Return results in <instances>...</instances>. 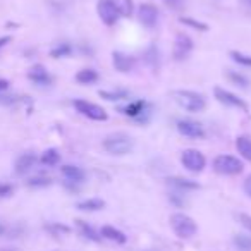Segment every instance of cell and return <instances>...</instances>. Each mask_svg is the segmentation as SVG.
<instances>
[{
	"mask_svg": "<svg viewBox=\"0 0 251 251\" xmlns=\"http://www.w3.org/2000/svg\"><path fill=\"white\" fill-rule=\"evenodd\" d=\"M71 53H73V47H71L69 43H60L59 47H55V49L50 52V55H52L53 59H62V57H69Z\"/></svg>",
	"mask_w": 251,
	"mask_h": 251,
	"instance_id": "83f0119b",
	"label": "cell"
},
{
	"mask_svg": "<svg viewBox=\"0 0 251 251\" xmlns=\"http://www.w3.org/2000/svg\"><path fill=\"white\" fill-rule=\"evenodd\" d=\"M227 77H229L234 84H237V86H241V88H248V84H250L246 76H243V74H239V73H234V71H229Z\"/></svg>",
	"mask_w": 251,
	"mask_h": 251,
	"instance_id": "4dcf8cb0",
	"label": "cell"
},
{
	"mask_svg": "<svg viewBox=\"0 0 251 251\" xmlns=\"http://www.w3.org/2000/svg\"><path fill=\"white\" fill-rule=\"evenodd\" d=\"M145 62L151 67V69H157L158 64H160V53H158V49L155 45H151L150 49L145 52Z\"/></svg>",
	"mask_w": 251,
	"mask_h": 251,
	"instance_id": "4316f807",
	"label": "cell"
},
{
	"mask_svg": "<svg viewBox=\"0 0 251 251\" xmlns=\"http://www.w3.org/2000/svg\"><path fill=\"white\" fill-rule=\"evenodd\" d=\"M213 93H215V98L222 105H227V107H234V108H241V110H248L246 101H243L239 97H237V95H234L232 91H227V90H224V88L217 86L215 90H213Z\"/></svg>",
	"mask_w": 251,
	"mask_h": 251,
	"instance_id": "30bf717a",
	"label": "cell"
},
{
	"mask_svg": "<svg viewBox=\"0 0 251 251\" xmlns=\"http://www.w3.org/2000/svg\"><path fill=\"white\" fill-rule=\"evenodd\" d=\"M103 148L110 155L122 157V155H127L133 151L134 140L126 133H114V134H108L103 140Z\"/></svg>",
	"mask_w": 251,
	"mask_h": 251,
	"instance_id": "6da1fadb",
	"label": "cell"
},
{
	"mask_svg": "<svg viewBox=\"0 0 251 251\" xmlns=\"http://www.w3.org/2000/svg\"><path fill=\"white\" fill-rule=\"evenodd\" d=\"M47 230L53 234V236H59V234H69L71 229L67 226H62V224H50L47 226Z\"/></svg>",
	"mask_w": 251,
	"mask_h": 251,
	"instance_id": "d6a6232c",
	"label": "cell"
},
{
	"mask_svg": "<svg viewBox=\"0 0 251 251\" xmlns=\"http://www.w3.org/2000/svg\"><path fill=\"white\" fill-rule=\"evenodd\" d=\"M241 2H243V4L246 5V7H250V9H251V0H241Z\"/></svg>",
	"mask_w": 251,
	"mask_h": 251,
	"instance_id": "b9f144b4",
	"label": "cell"
},
{
	"mask_svg": "<svg viewBox=\"0 0 251 251\" xmlns=\"http://www.w3.org/2000/svg\"><path fill=\"white\" fill-rule=\"evenodd\" d=\"M174 100L177 101L179 107L188 112H203L206 107V101H205V98H203V95L196 93V91H191V90L174 91Z\"/></svg>",
	"mask_w": 251,
	"mask_h": 251,
	"instance_id": "3957f363",
	"label": "cell"
},
{
	"mask_svg": "<svg viewBox=\"0 0 251 251\" xmlns=\"http://www.w3.org/2000/svg\"><path fill=\"white\" fill-rule=\"evenodd\" d=\"M14 193V188L11 184H0V198H7Z\"/></svg>",
	"mask_w": 251,
	"mask_h": 251,
	"instance_id": "d590c367",
	"label": "cell"
},
{
	"mask_svg": "<svg viewBox=\"0 0 251 251\" xmlns=\"http://www.w3.org/2000/svg\"><path fill=\"white\" fill-rule=\"evenodd\" d=\"M169 224H171L176 236L181 237V239H189V237H193L198 232V226H196L195 220L182 212L172 213L171 219H169Z\"/></svg>",
	"mask_w": 251,
	"mask_h": 251,
	"instance_id": "7a4b0ae2",
	"label": "cell"
},
{
	"mask_svg": "<svg viewBox=\"0 0 251 251\" xmlns=\"http://www.w3.org/2000/svg\"><path fill=\"white\" fill-rule=\"evenodd\" d=\"M169 186L176 188L177 191H189V189H198V182L191 181V179H184V177H169Z\"/></svg>",
	"mask_w": 251,
	"mask_h": 251,
	"instance_id": "ac0fdd59",
	"label": "cell"
},
{
	"mask_svg": "<svg viewBox=\"0 0 251 251\" xmlns=\"http://www.w3.org/2000/svg\"><path fill=\"white\" fill-rule=\"evenodd\" d=\"M121 112L124 115H127V117H133V119H136V121L147 122L143 115L150 114V105H148L145 100H136V101H131V103L126 105V107H122Z\"/></svg>",
	"mask_w": 251,
	"mask_h": 251,
	"instance_id": "8fae6325",
	"label": "cell"
},
{
	"mask_svg": "<svg viewBox=\"0 0 251 251\" xmlns=\"http://www.w3.org/2000/svg\"><path fill=\"white\" fill-rule=\"evenodd\" d=\"M169 198H171V201L174 203L176 206H182L186 203V200L182 198V195H181V191H176V193H172L171 196H169Z\"/></svg>",
	"mask_w": 251,
	"mask_h": 251,
	"instance_id": "e575fe53",
	"label": "cell"
},
{
	"mask_svg": "<svg viewBox=\"0 0 251 251\" xmlns=\"http://www.w3.org/2000/svg\"><path fill=\"white\" fill-rule=\"evenodd\" d=\"M50 184H52V179L45 177V176H36V177H31L28 181L29 188H47Z\"/></svg>",
	"mask_w": 251,
	"mask_h": 251,
	"instance_id": "f1b7e54d",
	"label": "cell"
},
{
	"mask_svg": "<svg viewBox=\"0 0 251 251\" xmlns=\"http://www.w3.org/2000/svg\"><path fill=\"white\" fill-rule=\"evenodd\" d=\"M177 131H179V134H182L184 138H191V140H201V138H205L203 126L196 121H191V119H182V121H179Z\"/></svg>",
	"mask_w": 251,
	"mask_h": 251,
	"instance_id": "ba28073f",
	"label": "cell"
},
{
	"mask_svg": "<svg viewBox=\"0 0 251 251\" xmlns=\"http://www.w3.org/2000/svg\"><path fill=\"white\" fill-rule=\"evenodd\" d=\"M181 162H182V165H184L186 171H189L191 174H200V172L206 167L205 155H203L200 150H195V148H188V150L182 151Z\"/></svg>",
	"mask_w": 251,
	"mask_h": 251,
	"instance_id": "5b68a950",
	"label": "cell"
},
{
	"mask_svg": "<svg viewBox=\"0 0 251 251\" xmlns=\"http://www.w3.org/2000/svg\"><path fill=\"white\" fill-rule=\"evenodd\" d=\"M98 95H100L103 100H108V101H119V100H126V98L129 97V91L126 90H112V91H98Z\"/></svg>",
	"mask_w": 251,
	"mask_h": 251,
	"instance_id": "d4e9b609",
	"label": "cell"
},
{
	"mask_svg": "<svg viewBox=\"0 0 251 251\" xmlns=\"http://www.w3.org/2000/svg\"><path fill=\"white\" fill-rule=\"evenodd\" d=\"M179 23H182V25H186V26H191V28H195V29H200V31H206V29H208V26H206L205 23L196 21V19H191V18H179Z\"/></svg>",
	"mask_w": 251,
	"mask_h": 251,
	"instance_id": "1f68e13d",
	"label": "cell"
},
{
	"mask_svg": "<svg viewBox=\"0 0 251 251\" xmlns=\"http://www.w3.org/2000/svg\"><path fill=\"white\" fill-rule=\"evenodd\" d=\"M28 77L35 84H40V86H47V84L52 83V77H50V74L47 73V69L43 66H33L28 73Z\"/></svg>",
	"mask_w": 251,
	"mask_h": 251,
	"instance_id": "2e32d148",
	"label": "cell"
},
{
	"mask_svg": "<svg viewBox=\"0 0 251 251\" xmlns=\"http://www.w3.org/2000/svg\"><path fill=\"white\" fill-rule=\"evenodd\" d=\"M162 2L171 9H179L182 5V0H162Z\"/></svg>",
	"mask_w": 251,
	"mask_h": 251,
	"instance_id": "8d00e7d4",
	"label": "cell"
},
{
	"mask_svg": "<svg viewBox=\"0 0 251 251\" xmlns=\"http://www.w3.org/2000/svg\"><path fill=\"white\" fill-rule=\"evenodd\" d=\"M97 11H98V16H100L101 23L107 26L117 25L119 18H121L117 7H115V4H114V0H98Z\"/></svg>",
	"mask_w": 251,
	"mask_h": 251,
	"instance_id": "52a82bcc",
	"label": "cell"
},
{
	"mask_svg": "<svg viewBox=\"0 0 251 251\" xmlns=\"http://www.w3.org/2000/svg\"><path fill=\"white\" fill-rule=\"evenodd\" d=\"M243 162L234 155H219L213 160V171L222 176H237L243 172Z\"/></svg>",
	"mask_w": 251,
	"mask_h": 251,
	"instance_id": "277c9868",
	"label": "cell"
},
{
	"mask_svg": "<svg viewBox=\"0 0 251 251\" xmlns=\"http://www.w3.org/2000/svg\"><path fill=\"white\" fill-rule=\"evenodd\" d=\"M40 162L43 165H49V167H53L60 162V153L55 150V148H50V150L43 151V155L40 157Z\"/></svg>",
	"mask_w": 251,
	"mask_h": 251,
	"instance_id": "cb8c5ba5",
	"label": "cell"
},
{
	"mask_svg": "<svg viewBox=\"0 0 251 251\" xmlns=\"http://www.w3.org/2000/svg\"><path fill=\"white\" fill-rule=\"evenodd\" d=\"M9 42H11V36H2V38H0V49L7 45Z\"/></svg>",
	"mask_w": 251,
	"mask_h": 251,
	"instance_id": "ab89813d",
	"label": "cell"
},
{
	"mask_svg": "<svg viewBox=\"0 0 251 251\" xmlns=\"http://www.w3.org/2000/svg\"><path fill=\"white\" fill-rule=\"evenodd\" d=\"M115 7H117L121 18H129L134 11V4L133 0H114Z\"/></svg>",
	"mask_w": 251,
	"mask_h": 251,
	"instance_id": "484cf974",
	"label": "cell"
},
{
	"mask_svg": "<svg viewBox=\"0 0 251 251\" xmlns=\"http://www.w3.org/2000/svg\"><path fill=\"white\" fill-rule=\"evenodd\" d=\"M9 81L7 79H4V77H0V91H5L9 88Z\"/></svg>",
	"mask_w": 251,
	"mask_h": 251,
	"instance_id": "f35d334b",
	"label": "cell"
},
{
	"mask_svg": "<svg viewBox=\"0 0 251 251\" xmlns=\"http://www.w3.org/2000/svg\"><path fill=\"white\" fill-rule=\"evenodd\" d=\"M244 191H246L248 196H251V174L246 177V181H244Z\"/></svg>",
	"mask_w": 251,
	"mask_h": 251,
	"instance_id": "74e56055",
	"label": "cell"
},
{
	"mask_svg": "<svg viewBox=\"0 0 251 251\" xmlns=\"http://www.w3.org/2000/svg\"><path fill=\"white\" fill-rule=\"evenodd\" d=\"M76 226H77V229H79V232L83 234L86 239L93 241V243H98V241L101 239L100 234H98L97 230H95L93 227L90 226V224L84 222V220H76Z\"/></svg>",
	"mask_w": 251,
	"mask_h": 251,
	"instance_id": "ffe728a7",
	"label": "cell"
},
{
	"mask_svg": "<svg viewBox=\"0 0 251 251\" xmlns=\"http://www.w3.org/2000/svg\"><path fill=\"white\" fill-rule=\"evenodd\" d=\"M193 47H195L193 40L189 38L188 35H184V33H179V35L176 36L174 50H172V53H174V59L176 60H184V59H188L189 53L193 52Z\"/></svg>",
	"mask_w": 251,
	"mask_h": 251,
	"instance_id": "9c48e42d",
	"label": "cell"
},
{
	"mask_svg": "<svg viewBox=\"0 0 251 251\" xmlns=\"http://www.w3.org/2000/svg\"><path fill=\"white\" fill-rule=\"evenodd\" d=\"M74 107L79 114H83L84 117L91 119V121H107L108 119V114L105 112L103 107L91 103L88 100H74Z\"/></svg>",
	"mask_w": 251,
	"mask_h": 251,
	"instance_id": "8992f818",
	"label": "cell"
},
{
	"mask_svg": "<svg viewBox=\"0 0 251 251\" xmlns=\"http://www.w3.org/2000/svg\"><path fill=\"white\" fill-rule=\"evenodd\" d=\"M105 206V201L100 198H88L83 201L77 203V208L83 210V212H98Z\"/></svg>",
	"mask_w": 251,
	"mask_h": 251,
	"instance_id": "44dd1931",
	"label": "cell"
},
{
	"mask_svg": "<svg viewBox=\"0 0 251 251\" xmlns=\"http://www.w3.org/2000/svg\"><path fill=\"white\" fill-rule=\"evenodd\" d=\"M237 219H239L241 226H243L248 232H251V215H248V213H239V215H237Z\"/></svg>",
	"mask_w": 251,
	"mask_h": 251,
	"instance_id": "836d02e7",
	"label": "cell"
},
{
	"mask_svg": "<svg viewBox=\"0 0 251 251\" xmlns=\"http://www.w3.org/2000/svg\"><path fill=\"white\" fill-rule=\"evenodd\" d=\"M236 148H237V153H239L244 160L251 162V138L239 136L236 140Z\"/></svg>",
	"mask_w": 251,
	"mask_h": 251,
	"instance_id": "d6986e66",
	"label": "cell"
},
{
	"mask_svg": "<svg viewBox=\"0 0 251 251\" xmlns=\"http://www.w3.org/2000/svg\"><path fill=\"white\" fill-rule=\"evenodd\" d=\"M100 236L105 237L108 241H114V243H119V244H124L127 241V236H126L122 230L115 229L114 226H103L100 230Z\"/></svg>",
	"mask_w": 251,
	"mask_h": 251,
	"instance_id": "e0dca14e",
	"label": "cell"
},
{
	"mask_svg": "<svg viewBox=\"0 0 251 251\" xmlns=\"http://www.w3.org/2000/svg\"><path fill=\"white\" fill-rule=\"evenodd\" d=\"M36 160H38V158H36V155L31 153V151H28V153H23L21 157L16 160V165H14L16 174L23 176V174H26L28 171H31L33 165L36 164Z\"/></svg>",
	"mask_w": 251,
	"mask_h": 251,
	"instance_id": "9a60e30c",
	"label": "cell"
},
{
	"mask_svg": "<svg viewBox=\"0 0 251 251\" xmlns=\"http://www.w3.org/2000/svg\"><path fill=\"white\" fill-rule=\"evenodd\" d=\"M112 64H114L115 71L126 74L134 69L136 60H134V57L127 55V53H124V52H112Z\"/></svg>",
	"mask_w": 251,
	"mask_h": 251,
	"instance_id": "4fadbf2b",
	"label": "cell"
},
{
	"mask_svg": "<svg viewBox=\"0 0 251 251\" xmlns=\"http://www.w3.org/2000/svg\"><path fill=\"white\" fill-rule=\"evenodd\" d=\"M76 81L79 84H93L98 81V73L95 69H81L76 74Z\"/></svg>",
	"mask_w": 251,
	"mask_h": 251,
	"instance_id": "7402d4cb",
	"label": "cell"
},
{
	"mask_svg": "<svg viewBox=\"0 0 251 251\" xmlns=\"http://www.w3.org/2000/svg\"><path fill=\"white\" fill-rule=\"evenodd\" d=\"M138 19L147 28H153L158 21V9L153 4H141L138 7Z\"/></svg>",
	"mask_w": 251,
	"mask_h": 251,
	"instance_id": "7c38bea8",
	"label": "cell"
},
{
	"mask_svg": "<svg viewBox=\"0 0 251 251\" xmlns=\"http://www.w3.org/2000/svg\"><path fill=\"white\" fill-rule=\"evenodd\" d=\"M4 234H5V226L0 222V236H4Z\"/></svg>",
	"mask_w": 251,
	"mask_h": 251,
	"instance_id": "60d3db41",
	"label": "cell"
},
{
	"mask_svg": "<svg viewBox=\"0 0 251 251\" xmlns=\"http://www.w3.org/2000/svg\"><path fill=\"white\" fill-rule=\"evenodd\" d=\"M60 171H62V176L66 177V181L73 182V184H81L86 179V172L81 167H77V165H64Z\"/></svg>",
	"mask_w": 251,
	"mask_h": 251,
	"instance_id": "5bb4252c",
	"label": "cell"
},
{
	"mask_svg": "<svg viewBox=\"0 0 251 251\" xmlns=\"http://www.w3.org/2000/svg\"><path fill=\"white\" fill-rule=\"evenodd\" d=\"M230 57H232L234 62L239 64V66L251 67V55H246V53H241V52H237V50H234V52H230Z\"/></svg>",
	"mask_w": 251,
	"mask_h": 251,
	"instance_id": "f546056e",
	"label": "cell"
},
{
	"mask_svg": "<svg viewBox=\"0 0 251 251\" xmlns=\"http://www.w3.org/2000/svg\"><path fill=\"white\" fill-rule=\"evenodd\" d=\"M0 251H16V250H12V248H4V250H0Z\"/></svg>",
	"mask_w": 251,
	"mask_h": 251,
	"instance_id": "7bdbcfd3",
	"label": "cell"
},
{
	"mask_svg": "<svg viewBox=\"0 0 251 251\" xmlns=\"http://www.w3.org/2000/svg\"><path fill=\"white\" fill-rule=\"evenodd\" d=\"M232 243L237 251H251V236L248 234H236L232 237Z\"/></svg>",
	"mask_w": 251,
	"mask_h": 251,
	"instance_id": "603a6c76",
	"label": "cell"
}]
</instances>
